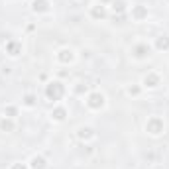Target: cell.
Returning <instances> with one entry per match:
<instances>
[{
    "instance_id": "obj_1",
    "label": "cell",
    "mask_w": 169,
    "mask_h": 169,
    "mask_svg": "<svg viewBox=\"0 0 169 169\" xmlns=\"http://www.w3.org/2000/svg\"><path fill=\"white\" fill-rule=\"evenodd\" d=\"M61 93H63V86H61L59 83H51L47 86V96L53 98V100H57V98L61 96Z\"/></svg>"
},
{
    "instance_id": "obj_2",
    "label": "cell",
    "mask_w": 169,
    "mask_h": 169,
    "mask_svg": "<svg viewBox=\"0 0 169 169\" xmlns=\"http://www.w3.org/2000/svg\"><path fill=\"white\" fill-rule=\"evenodd\" d=\"M102 102H104V96H102V94H90L89 104L93 106V108H98V106H102Z\"/></svg>"
},
{
    "instance_id": "obj_3",
    "label": "cell",
    "mask_w": 169,
    "mask_h": 169,
    "mask_svg": "<svg viewBox=\"0 0 169 169\" xmlns=\"http://www.w3.org/2000/svg\"><path fill=\"white\" fill-rule=\"evenodd\" d=\"M147 130H150L151 134H159V130H161V122H159V120H151L150 124H147Z\"/></svg>"
},
{
    "instance_id": "obj_4",
    "label": "cell",
    "mask_w": 169,
    "mask_h": 169,
    "mask_svg": "<svg viewBox=\"0 0 169 169\" xmlns=\"http://www.w3.org/2000/svg\"><path fill=\"white\" fill-rule=\"evenodd\" d=\"M32 167L34 169H45V159L43 157H34L32 159Z\"/></svg>"
},
{
    "instance_id": "obj_5",
    "label": "cell",
    "mask_w": 169,
    "mask_h": 169,
    "mask_svg": "<svg viewBox=\"0 0 169 169\" xmlns=\"http://www.w3.org/2000/svg\"><path fill=\"white\" fill-rule=\"evenodd\" d=\"M34 10H39V12L47 10V2H45V0H35L34 2Z\"/></svg>"
},
{
    "instance_id": "obj_6",
    "label": "cell",
    "mask_w": 169,
    "mask_h": 169,
    "mask_svg": "<svg viewBox=\"0 0 169 169\" xmlns=\"http://www.w3.org/2000/svg\"><path fill=\"white\" fill-rule=\"evenodd\" d=\"M157 47H159V49H167V47H169V38L157 39Z\"/></svg>"
},
{
    "instance_id": "obj_7",
    "label": "cell",
    "mask_w": 169,
    "mask_h": 169,
    "mask_svg": "<svg viewBox=\"0 0 169 169\" xmlns=\"http://www.w3.org/2000/svg\"><path fill=\"white\" fill-rule=\"evenodd\" d=\"M146 85H147V86H155V85H157V77H155V75L146 77Z\"/></svg>"
},
{
    "instance_id": "obj_8",
    "label": "cell",
    "mask_w": 169,
    "mask_h": 169,
    "mask_svg": "<svg viewBox=\"0 0 169 169\" xmlns=\"http://www.w3.org/2000/svg\"><path fill=\"white\" fill-rule=\"evenodd\" d=\"M59 59H61V61H71V59H73V55H71V51H67V49H65V51H61V55H59Z\"/></svg>"
},
{
    "instance_id": "obj_9",
    "label": "cell",
    "mask_w": 169,
    "mask_h": 169,
    "mask_svg": "<svg viewBox=\"0 0 169 169\" xmlns=\"http://www.w3.org/2000/svg\"><path fill=\"white\" fill-rule=\"evenodd\" d=\"M146 51H150L146 45H140V47H136V55H138V57H144V55H146Z\"/></svg>"
},
{
    "instance_id": "obj_10",
    "label": "cell",
    "mask_w": 169,
    "mask_h": 169,
    "mask_svg": "<svg viewBox=\"0 0 169 169\" xmlns=\"http://www.w3.org/2000/svg\"><path fill=\"white\" fill-rule=\"evenodd\" d=\"M93 16H94V18H104V8H94Z\"/></svg>"
},
{
    "instance_id": "obj_11",
    "label": "cell",
    "mask_w": 169,
    "mask_h": 169,
    "mask_svg": "<svg viewBox=\"0 0 169 169\" xmlns=\"http://www.w3.org/2000/svg\"><path fill=\"white\" fill-rule=\"evenodd\" d=\"M53 118H55V120H63L65 118V110H55V112H53Z\"/></svg>"
},
{
    "instance_id": "obj_12",
    "label": "cell",
    "mask_w": 169,
    "mask_h": 169,
    "mask_svg": "<svg viewBox=\"0 0 169 169\" xmlns=\"http://www.w3.org/2000/svg\"><path fill=\"white\" fill-rule=\"evenodd\" d=\"M8 51H10L12 55H18V45H16V43H10V45H8Z\"/></svg>"
},
{
    "instance_id": "obj_13",
    "label": "cell",
    "mask_w": 169,
    "mask_h": 169,
    "mask_svg": "<svg viewBox=\"0 0 169 169\" xmlns=\"http://www.w3.org/2000/svg\"><path fill=\"white\" fill-rule=\"evenodd\" d=\"M114 10L122 12V10H124V2H120V0H118V2H114Z\"/></svg>"
},
{
    "instance_id": "obj_14",
    "label": "cell",
    "mask_w": 169,
    "mask_h": 169,
    "mask_svg": "<svg viewBox=\"0 0 169 169\" xmlns=\"http://www.w3.org/2000/svg\"><path fill=\"white\" fill-rule=\"evenodd\" d=\"M0 126H2V130H12V122H6V120H4Z\"/></svg>"
},
{
    "instance_id": "obj_15",
    "label": "cell",
    "mask_w": 169,
    "mask_h": 169,
    "mask_svg": "<svg viewBox=\"0 0 169 169\" xmlns=\"http://www.w3.org/2000/svg\"><path fill=\"white\" fill-rule=\"evenodd\" d=\"M144 14H146V10H144V8H136V16H138V18H142Z\"/></svg>"
},
{
    "instance_id": "obj_16",
    "label": "cell",
    "mask_w": 169,
    "mask_h": 169,
    "mask_svg": "<svg viewBox=\"0 0 169 169\" xmlns=\"http://www.w3.org/2000/svg\"><path fill=\"white\" fill-rule=\"evenodd\" d=\"M90 136V130L86 128V130H81V138H89Z\"/></svg>"
},
{
    "instance_id": "obj_17",
    "label": "cell",
    "mask_w": 169,
    "mask_h": 169,
    "mask_svg": "<svg viewBox=\"0 0 169 169\" xmlns=\"http://www.w3.org/2000/svg\"><path fill=\"white\" fill-rule=\"evenodd\" d=\"M26 104H30V106L34 104V96H28V98H26Z\"/></svg>"
},
{
    "instance_id": "obj_18",
    "label": "cell",
    "mask_w": 169,
    "mask_h": 169,
    "mask_svg": "<svg viewBox=\"0 0 169 169\" xmlns=\"http://www.w3.org/2000/svg\"><path fill=\"white\" fill-rule=\"evenodd\" d=\"M12 169H26V167H24V165H14Z\"/></svg>"
}]
</instances>
